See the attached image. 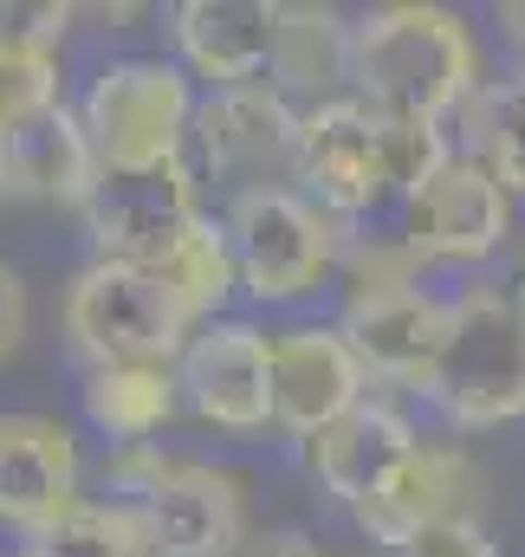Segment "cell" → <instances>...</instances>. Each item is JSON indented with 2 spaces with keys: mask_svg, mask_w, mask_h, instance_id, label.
Masks as SVG:
<instances>
[{
  "mask_svg": "<svg viewBox=\"0 0 525 557\" xmlns=\"http://www.w3.org/2000/svg\"><path fill=\"white\" fill-rule=\"evenodd\" d=\"M513 298H520V311H525V267H520V285H513Z\"/></svg>",
  "mask_w": 525,
  "mask_h": 557,
  "instance_id": "obj_31",
  "label": "cell"
},
{
  "mask_svg": "<svg viewBox=\"0 0 525 557\" xmlns=\"http://www.w3.org/2000/svg\"><path fill=\"white\" fill-rule=\"evenodd\" d=\"M272 26H279V0H182V7H169L175 65L188 78H208L215 91L266 85Z\"/></svg>",
  "mask_w": 525,
  "mask_h": 557,
  "instance_id": "obj_16",
  "label": "cell"
},
{
  "mask_svg": "<svg viewBox=\"0 0 525 557\" xmlns=\"http://www.w3.org/2000/svg\"><path fill=\"white\" fill-rule=\"evenodd\" d=\"M441 324H448V298L428 292V285L364 292V298H344V311H338V331L357 350L364 376L370 383H395V389H415V396H422L428 363L441 350Z\"/></svg>",
  "mask_w": 525,
  "mask_h": 557,
  "instance_id": "obj_14",
  "label": "cell"
},
{
  "mask_svg": "<svg viewBox=\"0 0 525 557\" xmlns=\"http://www.w3.org/2000/svg\"><path fill=\"white\" fill-rule=\"evenodd\" d=\"M461 131H467V156L493 169L506 195H525V72L487 78L461 104Z\"/></svg>",
  "mask_w": 525,
  "mask_h": 557,
  "instance_id": "obj_22",
  "label": "cell"
},
{
  "mask_svg": "<svg viewBox=\"0 0 525 557\" xmlns=\"http://www.w3.org/2000/svg\"><path fill=\"white\" fill-rule=\"evenodd\" d=\"M395 557H500V545H493V532H487L474 512H461V519L422 532L408 552H395Z\"/></svg>",
  "mask_w": 525,
  "mask_h": 557,
  "instance_id": "obj_27",
  "label": "cell"
},
{
  "mask_svg": "<svg viewBox=\"0 0 525 557\" xmlns=\"http://www.w3.org/2000/svg\"><path fill=\"white\" fill-rule=\"evenodd\" d=\"M175 376L188 416L228 434H254L272 421V331L247 318H208L188 331Z\"/></svg>",
  "mask_w": 525,
  "mask_h": 557,
  "instance_id": "obj_11",
  "label": "cell"
},
{
  "mask_svg": "<svg viewBox=\"0 0 525 557\" xmlns=\"http://www.w3.org/2000/svg\"><path fill=\"white\" fill-rule=\"evenodd\" d=\"M26 344V278L0 260V363Z\"/></svg>",
  "mask_w": 525,
  "mask_h": 557,
  "instance_id": "obj_28",
  "label": "cell"
},
{
  "mask_svg": "<svg viewBox=\"0 0 525 557\" xmlns=\"http://www.w3.org/2000/svg\"><path fill=\"white\" fill-rule=\"evenodd\" d=\"M188 318L169 285L131 260H85L65 285V337L85 370L98 363H175L188 344Z\"/></svg>",
  "mask_w": 525,
  "mask_h": 557,
  "instance_id": "obj_6",
  "label": "cell"
},
{
  "mask_svg": "<svg viewBox=\"0 0 525 557\" xmlns=\"http://www.w3.org/2000/svg\"><path fill=\"white\" fill-rule=\"evenodd\" d=\"M91 182H98V149L72 104H52L0 131V195L7 201H46V208L78 214Z\"/></svg>",
  "mask_w": 525,
  "mask_h": 557,
  "instance_id": "obj_17",
  "label": "cell"
},
{
  "mask_svg": "<svg viewBox=\"0 0 525 557\" xmlns=\"http://www.w3.org/2000/svg\"><path fill=\"white\" fill-rule=\"evenodd\" d=\"M221 227H228V253H234L241 292L260 298V305H292V298L318 292L325 278L338 273V253L351 240V227L331 221L298 188L228 201Z\"/></svg>",
  "mask_w": 525,
  "mask_h": 557,
  "instance_id": "obj_7",
  "label": "cell"
},
{
  "mask_svg": "<svg viewBox=\"0 0 525 557\" xmlns=\"http://www.w3.org/2000/svg\"><path fill=\"white\" fill-rule=\"evenodd\" d=\"M474 480H480V473H474V454H467L461 441H422L364 506H351V525H357L370 545L408 552L422 532L461 519V499L474 493Z\"/></svg>",
  "mask_w": 525,
  "mask_h": 557,
  "instance_id": "obj_15",
  "label": "cell"
},
{
  "mask_svg": "<svg viewBox=\"0 0 525 557\" xmlns=\"http://www.w3.org/2000/svg\"><path fill=\"white\" fill-rule=\"evenodd\" d=\"M26 557H156L149 525L118 499H78L59 525L26 539Z\"/></svg>",
  "mask_w": 525,
  "mask_h": 557,
  "instance_id": "obj_23",
  "label": "cell"
},
{
  "mask_svg": "<svg viewBox=\"0 0 525 557\" xmlns=\"http://www.w3.org/2000/svg\"><path fill=\"white\" fill-rule=\"evenodd\" d=\"M105 493L149 525L156 557H234L247 539V480L195 454L124 447L105 460Z\"/></svg>",
  "mask_w": 525,
  "mask_h": 557,
  "instance_id": "obj_4",
  "label": "cell"
},
{
  "mask_svg": "<svg viewBox=\"0 0 525 557\" xmlns=\"http://www.w3.org/2000/svg\"><path fill=\"white\" fill-rule=\"evenodd\" d=\"M448 156L454 149L441 124L390 117L351 91L298 117V195L351 227L357 214H377L383 201H408Z\"/></svg>",
  "mask_w": 525,
  "mask_h": 557,
  "instance_id": "obj_1",
  "label": "cell"
},
{
  "mask_svg": "<svg viewBox=\"0 0 525 557\" xmlns=\"http://www.w3.org/2000/svg\"><path fill=\"white\" fill-rule=\"evenodd\" d=\"M65 104L59 98V59H39V52H0V131L20 124V117H39Z\"/></svg>",
  "mask_w": 525,
  "mask_h": 557,
  "instance_id": "obj_26",
  "label": "cell"
},
{
  "mask_svg": "<svg viewBox=\"0 0 525 557\" xmlns=\"http://www.w3.org/2000/svg\"><path fill=\"white\" fill-rule=\"evenodd\" d=\"M506 234H513V195L467 149H454L402 201V240L422 253V267H480L506 247Z\"/></svg>",
  "mask_w": 525,
  "mask_h": 557,
  "instance_id": "obj_10",
  "label": "cell"
},
{
  "mask_svg": "<svg viewBox=\"0 0 525 557\" xmlns=\"http://www.w3.org/2000/svg\"><path fill=\"white\" fill-rule=\"evenodd\" d=\"M72 20H78V7H65V0H0V52L59 59Z\"/></svg>",
  "mask_w": 525,
  "mask_h": 557,
  "instance_id": "obj_25",
  "label": "cell"
},
{
  "mask_svg": "<svg viewBox=\"0 0 525 557\" xmlns=\"http://www.w3.org/2000/svg\"><path fill=\"white\" fill-rule=\"evenodd\" d=\"M422 403L454 428H506L525 416V311L500 285L448 292L441 350L428 363Z\"/></svg>",
  "mask_w": 525,
  "mask_h": 557,
  "instance_id": "obj_3",
  "label": "cell"
},
{
  "mask_svg": "<svg viewBox=\"0 0 525 557\" xmlns=\"http://www.w3.org/2000/svg\"><path fill=\"white\" fill-rule=\"evenodd\" d=\"M351 33H357V20H344L338 7H318V0H279L266 91H279L298 117L318 111V104L351 98Z\"/></svg>",
  "mask_w": 525,
  "mask_h": 557,
  "instance_id": "obj_19",
  "label": "cell"
},
{
  "mask_svg": "<svg viewBox=\"0 0 525 557\" xmlns=\"http://www.w3.org/2000/svg\"><path fill=\"white\" fill-rule=\"evenodd\" d=\"M85 421L111 441V454L124 447H156V434L182 416V376L175 363H98L85 370Z\"/></svg>",
  "mask_w": 525,
  "mask_h": 557,
  "instance_id": "obj_20",
  "label": "cell"
},
{
  "mask_svg": "<svg viewBox=\"0 0 525 557\" xmlns=\"http://www.w3.org/2000/svg\"><path fill=\"white\" fill-rule=\"evenodd\" d=\"M422 253L402 240V234H357L344 240L338 253V278H344V298H364V292H395V285H422Z\"/></svg>",
  "mask_w": 525,
  "mask_h": 557,
  "instance_id": "obj_24",
  "label": "cell"
},
{
  "mask_svg": "<svg viewBox=\"0 0 525 557\" xmlns=\"http://www.w3.org/2000/svg\"><path fill=\"white\" fill-rule=\"evenodd\" d=\"M78 506V441L52 416H0V532L39 539Z\"/></svg>",
  "mask_w": 525,
  "mask_h": 557,
  "instance_id": "obj_13",
  "label": "cell"
},
{
  "mask_svg": "<svg viewBox=\"0 0 525 557\" xmlns=\"http://www.w3.org/2000/svg\"><path fill=\"white\" fill-rule=\"evenodd\" d=\"M480 85V39L454 7L390 0L370 7L351 33V91L390 117L441 124Z\"/></svg>",
  "mask_w": 525,
  "mask_h": 557,
  "instance_id": "obj_2",
  "label": "cell"
},
{
  "mask_svg": "<svg viewBox=\"0 0 525 557\" xmlns=\"http://www.w3.org/2000/svg\"><path fill=\"white\" fill-rule=\"evenodd\" d=\"M195 78L175 59H105L78 98V124L98 149V169H149L188 156Z\"/></svg>",
  "mask_w": 525,
  "mask_h": 557,
  "instance_id": "obj_5",
  "label": "cell"
},
{
  "mask_svg": "<svg viewBox=\"0 0 525 557\" xmlns=\"http://www.w3.org/2000/svg\"><path fill=\"white\" fill-rule=\"evenodd\" d=\"M234 557H325V552H318L312 532H298V525H272V532H247Z\"/></svg>",
  "mask_w": 525,
  "mask_h": 557,
  "instance_id": "obj_29",
  "label": "cell"
},
{
  "mask_svg": "<svg viewBox=\"0 0 525 557\" xmlns=\"http://www.w3.org/2000/svg\"><path fill=\"white\" fill-rule=\"evenodd\" d=\"M422 441H428V434L402 416L395 403L370 396V403H357L344 421H331L325 434L305 441V473L318 480V493H331V499L351 512V506H364V499L390 480Z\"/></svg>",
  "mask_w": 525,
  "mask_h": 557,
  "instance_id": "obj_18",
  "label": "cell"
},
{
  "mask_svg": "<svg viewBox=\"0 0 525 557\" xmlns=\"http://www.w3.org/2000/svg\"><path fill=\"white\" fill-rule=\"evenodd\" d=\"M143 273H156L162 285H169V298L182 305L188 324L221 318L228 292H241V278H234V253H228V227H221L215 214L188 221L169 247H156V253L143 260Z\"/></svg>",
  "mask_w": 525,
  "mask_h": 557,
  "instance_id": "obj_21",
  "label": "cell"
},
{
  "mask_svg": "<svg viewBox=\"0 0 525 557\" xmlns=\"http://www.w3.org/2000/svg\"><path fill=\"white\" fill-rule=\"evenodd\" d=\"M0 201H7V195H0Z\"/></svg>",
  "mask_w": 525,
  "mask_h": 557,
  "instance_id": "obj_32",
  "label": "cell"
},
{
  "mask_svg": "<svg viewBox=\"0 0 525 557\" xmlns=\"http://www.w3.org/2000/svg\"><path fill=\"white\" fill-rule=\"evenodd\" d=\"M370 403V376L338 324H285L272 331V428L298 447Z\"/></svg>",
  "mask_w": 525,
  "mask_h": 557,
  "instance_id": "obj_12",
  "label": "cell"
},
{
  "mask_svg": "<svg viewBox=\"0 0 525 557\" xmlns=\"http://www.w3.org/2000/svg\"><path fill=\"white\" fill-rule=\"evenodd\" d=\"M493 26H500L506 52L520 59V72H525V0H500V7H493Z\"/></svg>",
  "mask_w": 525,
  "mask_h": 557,
  "instance_id": "obj_30",
  "label": "cell"
},
{
  "mask_svg": "<svg viewBox=\"0 0 525 557\" xmlns=\"http://www.w3.org/2000/svg\"><path fill=\"white\" fill-rule=\"evenodd\" d=\"M188 149H195V175L215 182L228 201L298 188V111L266 85L208 91L195 104Z\"/></svg>",
  "mask_w": 525,
  "mask_h": 557,
  "instance_id": "obj_8",
  "label": "cell"
},
{
  "mask_svg": "<svg viewBox=\"0 0 525 557\" xmlns=\"http://www.w3.org/2000/svg\"><path fill=\"white\" fill-rule=\"evenodd\" d=\"M202 175L188 156L149 162V169H98L78 221L91 234V260H131L143 267L156 247H169L188 221H202Z\"/></svg>",
  "mask_w": 525,
  "mask_h": 557,
  "instance_id": "obj_9",
  "label": "cell"
}]
</instances>
